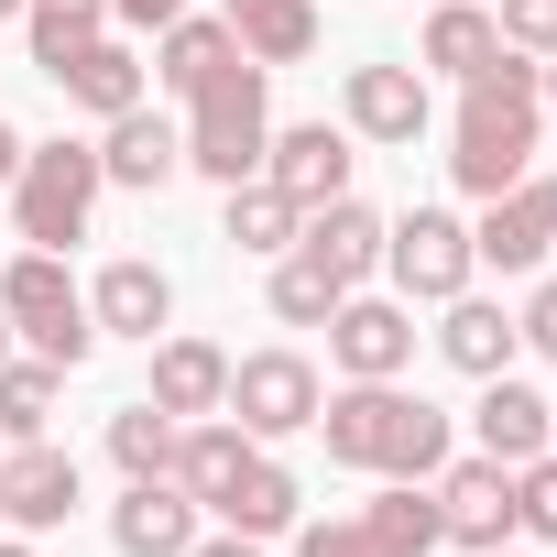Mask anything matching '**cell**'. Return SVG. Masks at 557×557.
<instances>
[{"instance_id":"1","label":"cell","mask_w":557,"mask_h":557,"mask_svg":"<svg viewBox=\"0 0 557 557\" xmlns=\"http://www.w3.org/2000/svg\"><path fill=\"white\" fill-rule=\"evenodd\" d=\"M307 437H329V459L361 470V481H437L459 459V426L426 394H405V383H339Z\"/></svg>"},{"instance_id":"2","label":"cell","mask_w":557,"mask_h":557,"mask_svg":"<svg viewBox=\"0 0 557 557\" xmlns=\"http://www.w3.org/2000/svg\"><path fill=\"white\" fill-rule=\"evenodd\" d=\"M535 143H546V88H535V55L503 45L481 77H459V121H448L459 197H503L513 175H535Z\"/></svg>"},{"instance_id":"3","label":"cell","mask_w":557,"mask_h":557,"mask_svg":"<svg viewBox=\"0 0 557 557\" xmlns=\"http://www.w3.org/2000/svg\"><path fill=\"white\" fill-rule=\"evenodd\" d=\"M262 77H273V66L230 55V66H208V77L186 88V175H208V186L262 175V143H273V99H262Z\"/></svg>"},{"instance_id":"4","label":"cell","mask_w":557,"mask_h":557,"mask_svg":"<svg viewBox=\"0 0 557 557\" xmlns=\"http://www.w3.org/2000/svg\"><path fill=\"white\" fill-rule=\"evenodd\" d=\"M110 175H99V143L55 132V143H23V175H12V240L23 251H77L88 219H99Z\"/></svg>"},{"instance_id":"5","label":"cell","mask_w":557,"mask_h":557,"mask_svg":"<svg viewBox=\"0 0 557 557\" xmlns=\"http://www.w3.org/2000/svg\"><path fill=\"white\" fill-rule=\"evenodd\" d=\"M0 318H12V339L55 372H77L99 350V318H88V285L66 273V251H12L0 262Z\"/></svg>"},{"instance_id":"6","label":"cell","mask_w":557,"mask_h":557,"mask_svg":"<svg viewBox=\"0 0 557 557\" xmlns=\"http://www.w3.org/2000/svg\"><path fill=\"white\" fill-rule=\"evenodd\" d=\"M383 273H394V296L405 307H448V296H470V219L459 208H405V219H383Z\"/></svg>"},{"instance_id":"7","label":"cell","mask_w":557,"mask_h":557,"mask_svg":"<svg viewBox=\"0 0 557 557\" xmlns=\"http://www.w3.org/2000/svg\"><path fill=\"white\" fill-rule=\"evenodd\" d=\"M437 546V492L426 481H383V503L296 524V557H426Z\"/></svg>"},{"instance_id":"8","label":"cell","mask_w":557,"mask_h":557,"mask_svg":"<svg viewBox=\"0 0 557 557\" xmlns=\"http://www.w3.org/2000/svg\"><path fill=\"white\" fill-rule=\"evenodd\" d=\"M318 405H329V383H318L307 350H251V361H230V405H219V416L273 448V437H307Z\"/></svg>"},{"instance_id":"9","label":"cell","mask_w":557,"mask_h":557,"mask_svg":"<svg viewBox=\"0 0 557 557\" xmlns=\"http://www.w3.org/2000/svg\"><path fill=\"white\" fill-rule=\"evenodd\" d=\"M426 121H437V99H426V66H416V55H372V66L339 77V132H350V143L416 153Z\"/></svg>"},{"instance_id":"10","label":"cell","mask_w":557,"mask_h":557,"mask_svg":"<svg viewBox=\"0 0 557 557\" xmlns=\"http://www.w3.org/2000/svg\"><path fill=\"white\" fill-rule=\"evenodd\" d=\"M546 251H557V175H513L503 197H481V219H470L481 273H535Z\"/></svg>"},{"instance_id":"11","label":"cell","mask_w":557,"mask_h":557,"mask_svg":"<svg viewBox=\"0 0 557 557\" xmlns=\"http://www.w3.org/2000/svg\"><path fill=\"white\" fill-rule=\"evenodd\" d=\"M77 503H88L77 448H55V437H12V448H0V524H12V535H55Z\"/></svg>"},{"instance_id":"12","label":"cell","mask_w":557,"mask_h":557,"mask_svg":"<svg viewBox=\"0 0 557 557\" xmlns=\"http://www.w3.org/2000/svg\"><path fill=\"white\" fill-rule=\"evenodd\" d=\"M329 361H339L350 383H405V361H416V307H405V296H339V307H329Z\"/></svg>"},{"instance_id":"13","label":"cell","mask_w":557,"mask_h":557,"mask_svg":"<svg viewBox=\"0 0 557 557\" xmlns=\"http://www.w3.org/2000/svg\"><path fill=\"white\" fill-rule=\"evenodd\" d=\"M426 492H437V546H470V557H481V546H513V470H503V459L470 448V459H448Z\"/></svg>"},{"instance_id":"14","label":"cell","mask_w":557,"mask_h":557,"mask_svg":"<svg viewBox=\"0 0 557 557\" xmlns=\"http://www.w3.org/2000/svg\"><path fill=\"white\" fill-rule=\"evenodd\" d=\"M99 175H110V186H132V197H164V186L186 175V132H175L153 99H132V110H110V121H99Z\"/></svg>"},{"instance_id":"15","label":"cell","mask_w":557,"mask_h":557,"mask_svg":"<svg viewBox=\"0 0 557 557\" xmlns=\"http://www.w3.org/2000/svg\"><path fill=\"white\" fill-rule=\"evenodd\" d=\"M350 132L339 121H296V132H273L262 143V186H285L296 208H329V197H350Z\"/></svg>"},{"instance_id":"16","label":"cell","mask_w":557,"mask_h":557,"mask_svg":"<svg viewBox=\"0 0 557 557\" xmlns=\"http://www.w3.org/2000/svg\"><path fill=\"white\" fill-rule=\"evenodd\" d=\"M296 251L329 273L339 296H361L372 273H383V219L361 208V197H329V208H307V230H296Z\"/></svg>"},{"instance_id":"17","label":"cell","mask_w":557,"mask_h":557,"mask_svg":"<svg viewBox=\"0 0 557 557\" xmlns=\"http://www.w3.org/2000/svg\"><path fill=\"white\" fill-rule=\"evenodd\" d=\"M153 405H164L175 426L219 416V405H230V350L197 339V329H164V339H153Z\"/></svg>"},{"instance_id":"18","label":"cell","mask_w":557,"mask_h":557,"mask_svg":"<svg viewBox=\"0 0 557 557\" xmlns=\"http://www.w3.org/2000/svg\"><path fill=\"white\" fill-rule=\"evenodd\" d=\"M88 318H99V339H164L175 329V285H164V262H110L99 285H88Z\"/></svg>"},{"instance_id":"19","label":"cell","mask_w":557,"mask_h":557,"mask_svg":"<svg viewBox=\"0 0 557 557\" xmlns=\"http://www.w3.org/2000/svg\"><path fill=\"white\" fill-rule=\"evenodd\" d=\"M296 503H307V492H296V470L273 459V448H251V459H240V481H230L208 513H219L230 535H262V546H273V535H296V524H307Z\"/></svg>"},{"instance_id":"20","label":"cell","mask_w":557,"mask_h":557,"mask_svg":"<svg viewBox=\"0 0 557 557\" xmlns=\"http://www.w3.org/2000/svg\"><path fill=\"white\" fill-rule=\"evenodd\" d=\"M45 77H55L77 110H99V121H110V110H132V99H153V66H143L121 34H88V45H77L66 66H45Z\"/></svg>"},{"instance_id":"21","label":"cell","mask_w":557,"mask_h":557,"mask_svg":"<svg viewBox=\"0 0 557 557\" xmlns=\"http://www.w3.org/2000/svg\"><path fill=\"white\" fill-rule=\"evenodd\" d=\"M513 350H524V329H513L492 296H448V307H437V361H448V372L492 383V372H513Z\"/></svg>"},{"instance_id":"22","label":"cell","mask_w":557,"mask_h":557,"mask_svg":"<svg viewBox=\"0 0 557 557\" xmlns=\"http://www.w3.org/2000/svg\"><path fill=\"white\" fill-rule=\"evenodd\" d=\"M470 448H481V459H503V470H513V459H535V448H546V394H535L524 372H492V383H481V405H470Z\"/></svg>"},{"instance_id":"23","label":"cell","mask_w":557,"mask_h":557,"mask_svg":"<svg viewBox=\"0 0 557 557\" xmlns=\"http://www.w3.org/2000/svg\"><path fill=\"white\" fill-rule=\"evenodd\" d=\"M110 546H121V557H186V546H197V503H186L175 481H132V492L110 503Z\"/></svg>"},{"instance_id":"24","label":"cell","mask_w":557,"mask_h":557,"mask_svg":"<svg viewBox=\"0 0 557 557\" xmlns=\"http://www.w3.org/2000/svg\"><path fill=\"white\" fill-rule=\"evenodd\" d=\"M219 23L240 34L251 66H307L318 55V0H219Z\"/></svg>"},{"instance_id":"25","label":"cell","mask_w":557,"mask_h":557,"mask_svg":"<svg viewBox=\"0 0 557 557\" xmlns=\"http://www.w3.org/2000/svg\"><path fill=\"white\" fill-rule=\"evenodd\" d=\"M251 448H262V437H240L230 416H197V426H175V470H164V481H175V492L208 513V503L240 481V459H251Z\"/></svg>"},{"instance_id":"26","label":"cell","mask_w":557,"mask_h":557,"mask_svg":"<svg viewBox=\"0 0 557 557\" xmlns=\"http://www.w3.org/2000/svg\"><path fill=\"white\" fill-rule=\"evenodd\" d=\"M230 197V219H219V240H240L251 262H273V251H296V230H307V208L285 197V186H262V175H240V186H219Z\"/></svg>"},{"instance_id":"27","label":"cell","mask_w":557,"mask_h":557,"mask_svg":"<svg viewBox=\"0 0 557 557\" xmlns=\"http://www.w3.org/2000/svg\"><path fill=\"white\" fill-rule=\"evenodd\" d=\"M492 55H503V34H492V12H481V0H437V23H426L416 66H426V77H481Z\"/></svg>"},{"instance_id":"28","label":"cell","mask_w":557,"mask_h":557,"mask_svg":"<svg viewBox=\"0 0 557 557\" xmlns=\"http://www.w3.org/2000/svg\"><path fill=\"white\" fill-rule=\"evenodd\" d=\"M55 394H66V372L55 361H0V437H55Z\"/></svg>"},{"instance_id":"29","label":"cell","mask_w":557,"mask_h":557,"mask_svg":"<svg viewBox=\"0 0 557 557\" xmlns=\"http://www.w3.org/2000/svg\"><path fill=\"white\" fill-rule=\"evenodd\" d=\"M110 459H121V481H164L175 470V416L143 394V405H121L110 416Z\"/></svg>"},{"instance_id":"30","label":"cell","mask_w":557,"mask_h":557,"mask_svg":"<svg viewBox=\"0 0 557 557\" xmlns=\"http://www.w3.org/2000/svg\"><path fill=\"white\" fill-rule=\"evenodd\" d=\"M23 34H34V66H66L88 34H110V0H23Z\"/></svg>"},{"instance_id":"31","label":"cell","mask_w":557,"mask_h":557,"mask_svg":"<svg viewBox=\"0 0 557 557\" xmlns=\"http://www.w3.org/2000/svg\"><path fill=\"white\" fill-rule=\"evenodd\" d=\"M329 307H339L329 273L307 251H273V318H285V329H329Z\"/></svg>"},{"instance_id":"32","label":"cell","mask_w":557,"mask_h":557,"mask_svg":"<svg viewBox=\"0 0 557 557\" xmlns=\"http://www.w3.org/2000/svg\"><path fill=\"white\" fill-rule=\"evenodd\" d=\"M513 535L524 546H557V448L513 459Z\"/></svg>"},{"instance_id":"33","label":"cell","mask_w":557,"mask_h":557,"mask_svg":"<svg viewBox=\"0 0 557 557\" xmlns=\"http://www.w3.org/2000/svg\"><path fill=\"white\" fill-rule=\"evenodd\" d=\"M492 34H503L513 55H557V0H503Z\"/></svg>"},{"instance_id":"34","label":"cell","mask_w":557,"mask_h":557,"mask_svg":"<svg viewBox=\"0 0 557 557\" xmlns=\"http://www.w3.org/2000/svg\"><path fill=\"white\" fill-rule=\"evenodd\" d=\"M513 329H524V350H535V361H557V273L524 296V318H513Z\"/></svg>"},{"instance_id":"35","label":"cell","mask_w":557,"mask_h":557,"mask_svg":"<svg viewBox=\"0 0 557 557\" xmlns=\"http://www.w3.org/2000/svg\"><path fill=\"white\" fill-rule=\"evenodd\" d=\"M175 12H197V0H110V23H121V34H164Z\"/></svg>"},{"instance_id":"36","label":"cell","mask_w":557,"mask_h":557,"mask_svg":"<svg viewBox=\"0 0 557 557\" xmlns=\"http://www.w3.org/2000/svg\"><path fill=\"white\" fill-rule=\"evenodd\" d=\"M186 557H262V535H230V524H219V535H197Z\"/></svg>"},{"instance_id":"37","label":"cell","mask_w":557,"mask_h":557,"mask_svg":"<svg viewBox=\"0 0 557 557\" xmlns=\"http://www.w3.org/2000/svg\"><path fill=\"white\" fill-rule=\"evenodd\" d=\"M12 175H23V132H12V121H0V186H12Z\"/></svg>"},{"instance_id":"38","label":"cell","mask_w":557,"mask_h":557,"mask_svg":"<svg viewBox=\"0 0 557 557\" xmlns=\"http://www.w3.org/2000/svg\"><path fill=\"white\" fill-rule=\"evenodd\" d=\"M535 88H546V110H557V55H535Z\"/></svg>"},{"instance_id":"39","label":"cell","mask_w":557,"mask_h":557,"mask_svg":"<svg viewBox=\"0 0 557 557\" xmlns=\"http://www.w3.org/2000/svg\"><path fill=\"white\" fill-rule=\"evenodd\" d=\"M0 557H34V546H23V535H0Z\"/></svg>"},{"instance_id":"40","label":"cell","mask_w":557,"mask_h":557,"mask_svg":"<svg viewBox=\"0 0 557 557\" xmlns=\"http://www.w3.org/2000/svg\"><path fill=\"white\" fill-rule=\"evenodd\" d=\"M0 23H23V0H0Z\"/></svg>"},{"instance_id":"41","label":"cell","mask_w":557,"mask_h":557,"mask_svg":"<svg viewBox=\"0 0 557 557\" xmlns=\"http://www.w3.org/2000/svg\"><path fill=\"white\" fill-rule=\"evenodd\" d=\"M0 361H12V318H0Z\"/></svg>"},{"instance_id":"42","label":"cell","mask_w":557,"mask_h":557,"mask_svg":"<svg viewBox=\"0 0 557 557\" xmlns=\"http://www.w3.org/2000/svg\"><path fill=\"white\" fill-rule=\"evenodd\" d=\"M481 557H524V546H481Z\"/></svg>"},{"instance_id":"43","label":"cell","mask_w":557,"mask_h":557,"mask_svg":"<svg viewBox=\"0 0 557 557\" xmlns=\"http://www.w3.org/2000/svg\"><path fill=\"white\" fill-rule=\"evenodd\" d=\"M546 448H557V405H546Z\"/></svg>"}]
</instances>
